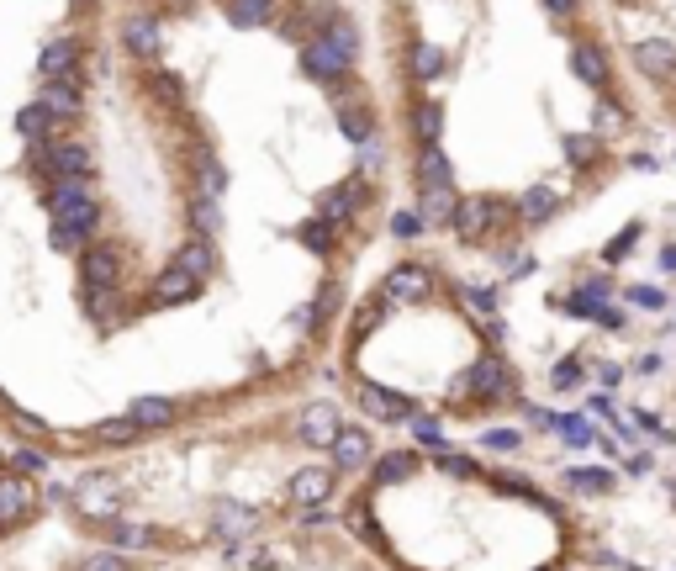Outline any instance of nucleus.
<instances>
[{
    "label": "nucleus",
    "instance_id": "16",
    "mask_svg": "<svg viewBox=\"0 0 676 571\" xmlns=\"http://www.w3.org/2000/svg\"><path fill=\"white\" fill-rule=\"evenodd\" d=\"M455 191L449 186H423L418 191V217H423V228H449L455 223Z\"/></svg>",
    "mask_w": 676,
    "mask_h": 571
},
{
    "label": "nucleus",
    "instance_id": "13",
    "mask_svg": "<svg viewBox=\"0 0 676 571\" xmlns=\"http://www.w3.org/2000/svg\"><path fill=\"white\" fill-rule=\"evenodd\" d=\"M201 297V281L191 270H180V265H169L159 270V281H154V302L159 307H175V302H196Z\"/></svg>",
    "mask_w": 676,
    "mask_h": 571
},
{
    "label": "nucleus",
    "instance_id": "26",
    "mask_svg": "<svg viewBox=\"0 0 676 571\" xmlns=\"http://www.w3.org/2000/svg\"><path fill=\"white\" fill-rule=\"evenodd\" d=\"M127 418H133L138 429H169V423H175V402H164V397H138Z\"/></svg>",
    "mask_w": 676,
    "mask_h": 571
},
{
    "label": "nucleus",
    "instance_id": "41",
    "mask_svg": "<svg viewBox=\"0 0 676 571\" xmlns=\"http://www.w3.org/2000/svg\"><path fill=\"white\" fill-rule=\"evenodd\" d=\"M566 482L576 487V492H608L613 487V476L608 471H592V466H581V471H571Z\"/></svg>",
    "mask_w": 676,
    "mask_h": 571
},
{
    "label": "nucleus",
    "instance_id": "38",
    "mask_svg": "<svg viewBox=\"0 0 676 571\" xmlns=\"http://www.w3.org/2000/svg\"><path fill=\"white\" fill-rule=\"evenodd\" d=\"M196 180H201V196H222V191H228V175H222V164L206 159V154H201V164H196Z\"/></svg>",
    "mask_w": 676,
    "mask_h": 571
},
{
    "label": "nucleus",
    "instance_id": "47",
    "mask_svg": "<svg viewBox=\"0 0 676 571\" xmlns=\"http://www.w3.org/2000/svg\"><path fill=\"white\" fill-rule=\"evenodd\" d=\"M634 238H640V223H629V228H624V233H618L613 244H608V265H613V260H624V254L634 249Z\"/></svg>",
    "mask_w": 676,
    "mask_h": 571
},
{
    "label": "nucleus",
    "instance_id": "20",
    "mask_svg": "<svg viewBox=\"0 0 676 571\" xmlns=\"http://www.w3.org/2000/svg\"><path fill=\"white\" fill-rule=\"evenodd\" d=\"M74 59H80V43H74V38H53L43 53H37V75H43V80L74 75Z\"/></svg>",
    "mask_w": 676,
    "mask_h": 571
},
{
    "label": "nucleus",
    "instance_id": "51",
    "mask_svg": "<svg viewBox=\"0 0 676 571\" xmlns=\"http://www.w3.org/2000/svg\"><path fill=\"white\" fill-rule=\"evenodd\" d=\"M439 466H444L449 476H460V482H465V476H476V460H465V455H444V450H439Z\"/></svg>",
    "mask_w": 676,
    "mask_h": 571
},
{
    "label": "nucleus",
    "instance_id": "46",
    "mask_svg": "<svg viewBox=\"0 0 676 571\" xmlns=\"http://www.w3.org/2000/svg\"><path fill=\"white\" fill-rule=\"evenodd\" d=\"M629 302H640V307H650V312H661V307H666V291H661V286H629Z\"/></svg>",
    "mask_w": 676,
    "mask_h": 571
},
{
    "label": "nucleus",
    "instance_id": "12",
    "mask_svg": "<svg viewBox=\"0 0 676 571\" xmlns=\"http://www.w3.org/2000/svg\"><path fill=\"white\" fill-rule=\"evenodd\" d=\"M338 429H344V423H338L333 402H312V408H302V418H296V434H302L307 445H333Z\"/></svg>",
    "mask_w": 676,
    "mask_h": 571
},
{
    "label": "nucleus",
    "instance_id": "33",
    "mask_svg": "<svg viewBox=\"0 0 676 571\" xmlns=\"http://www.w3.org/2000/svg\"><path fill=\"white\" fill-rule=\"evenodd\" d=\"M333 228L338 223H328V217H312V223H302V233H296V238H302L312 254H328L333 249Z\"/></svg>",
    "mask_w": 676,
    "mask_h": 571
},
{
    "label": "nucleus",
    "instance_id": "44",
    "mask_svg": "<svg viewBox=\"0 0 676 571\" xmlns=\"http://www.w3.org/2000/svg\"><path fill=\"white\" fill-rule=\"evenodd\" d=\"M481 439H486V450H502V455H513V450L523 445V434H518V429H486Z\"/></svg>",
    "mask_w": 676,
    "mask_h": 571
},
{
    "label": "nucleus",
    "instance_id": "39",
    "mask_svg": "<svg viewBox=\"0 0 676 571\" xmlns=\"http://www.w3.org/2000/svg\"><path fill=\"white\" fill-rule=\"evenodd\" d=\"M597 154H603V143H597L592 133H571V138H566V159H571V164H592Z\"/></svg>",
    "mask_w": 676,
    "mask_h": 571
},
{
    "label": "nucleus",
    "instance_id": "11",
    "mask_svg": "<svg viewBox=\"0 0 676 571\" xmlns=\"http://www.w3.org/2000/svg\"><path fill=\"white\" fill-rule=\"evenodd\" d=\"M634 69H640L645 80H676V48L661 43V38H650V43H634Z\"/></svg>",
    "mask_w": 676,
    "mask_h": 571
},
{
    "label": "nucleus",
    "instance_id": "58",
    "mask_svg": "<svg viewBox=\"0 0 676 571\" xmlns=\"http://www.w3.org/2000/svg\"><path fill=\"white\" fill-rule=\"evenodd\" d=\"M507 275H513V281H523V275H534V260H513V265H507Z\"/></svg>",
    "mask_w": 676,
    "mask_h": 571
},
{
    "label": "nucleus",
    "instance_id": "32",
    "mask_svg": "<svg viewBox=\"0 0 676 571\" xmlns=\"http://www.w3.org/2000/svg\"><path fill=\"white\" fill-rule=\"evenodd\" d=\"M191 228H196V233H217V228H222L217 196H196V201H191Z\"/></svg>",
    "mask_w": 676,
    "mask_h": 571
},
{
    "label": "nucleus",
    "instance_id": "15",
    "mask_svg": "<svg viewBox=\"0 0 676 571\" xmlns=\"http://www.w3.org/2000/svg\"><path fill=\"white\" fill-rule=\"evenodd\" d=\"M360 402H365V413L381 418V423H402V418H412V402H407L402 392H391V386H375V381L360 392Z\"/></svg>",
    "mask_w": 676,
    "mask_h": 571
},
{
    "label": "nucleus",
    "instance_id": "23",
    "mask_svg": "<svg viewBox=\"0 0 676 571\" xmlns=\"http://www.w3.org/2000/svg\"><path fill=\"white\" fill-rule=\"evenodd\" d=\"M555 212H560V196H555L550 186H529V191H523V201H518V217H523L529 228H544Z\"/></svg>",
    "mask_w": 676,
    "mask_h": 571
},
{
    "label": "nucleus",
    "instance_id": "25",
    "mask_svg": "<svg viewBox=\"0 0 676 571\" xmlns=\"http://www.w3.org/2000/svg\"><path fill=\"white\" fill-rule=\"evenodd\" d=\"M27 508H32V492H27V482H22V476H0V519H6V524H16Z\"/></svg>",
    "mask_w": 676,
    "mask_h": 571
},
{
    "label": "nucleus",
    "instance_id": "56",
    "mask_svg": "<svg viewBox=\"0 0 676 571\" xmlns=\"http://www.w3.org/2000/svg\"><path fill=\"white\" fill-rule=\"evenodd\" d=\"M80 244V233H69V228H53V249H74Z\"/></svg>",
    "mask_w": 676,
    "mask_h": 571
},
{
    "label": "nucleus",
    "instance_id": "55",
    "mask_svg": "<svg viewBox=\"0 0 676 571\" xmlns=\"http://www.w3.org/2000/svg\"><path fill=\"white\" fill-rule=\"evenodd\" d=\"M539 6L550 11V16H576V6H581V0H539Z\"/></svg>",
    "mask_w": 676,
    "mask_h": 571
},
{
    "label": "nucleus",
    "instance_id": "9",
    "mask_svg": "<svg viewBox=\"0 0 676 571\" xmlns=\"http://www.w3.org/2000/svg\"><path fill=\"white\" fill-rule=\"evenodd\" d=\"M37 101H43L53 117H80L85 112V85H80V75L43 80V96H37Z\"/></svg>",
    "mask_w": 676,
    "mask_h": 571
},
{
    "label": "nucleus",
    "instance_id": "3",
    "mask_svg": "<svg viewBox=\"0 0 676 571\" xmlns=\"http://www.w3.org/2000/svg\"><path fill=\"white\" fill-rule=\"evenodd\" d=\"M37 164H43L53 180H85L90 170H96V154H90L85 138H59V143H48V149L37 154Z\"/></svg>",
    "mask_w": 676,
    "mask_h": 571
},
{
    "label": "nucleus",
    "instance_id": "57",
    "mask_svg": "<svg viewBox=\"0 0 676 571\" xmlns=\"http://www.w3.org/2000/svg\"><path fill=\"white\" fill-rule=\"evenodd\" d=\"M16 423H22V429H27V434H48V423H37L32 413H16Z\"/></svg>",
    "mask_w": 676,
    "mask_h": 571
},
{
    "label": "nucleus",
    "instance_id": "10",
    "mask_svg": "<svg viewBox=\"0 0 676 571\" xmlns=\"http://www.w3.org/2000/svg\"><path fill=\"white\" fill-rule=\"evenodd\" d=\"M259 513L249 503H233V497H217L212 503V529L222 534V540H243V534H254Z\"/></svg>",
    "mask_w": 676,
    "mask_h": 571
},
{
    "label": "nucleus",
    "instance_id": "49",
    "mask_svg": "<svg viewBox=\"0 0 676 571\" xmlns=\"http://www.w3.org/2000/svg\"><path fill=\"white\" fill-rule=\"evenodd\" d=\"M381 318H386V307H381V302H370V307L360 312V318H354V339H365V334H370V328L381 323Z\"/></svg>",
    "mask_w": 676,
    "mask_h": 571
},
{
    "label": "nucleus",
    "instance_id": "22",
    "mask_svg": "<svg viewBox=\"0 0 676 571\" xmlns=\"http://www.w3.org/2000/svg\"><path fill=\"white\" fill-rule=\"evenodd\" d=\"M360 207H365V186H360V180H344L338 191L323 196V217H328V223H349Z\"/></svg>",
    "mask_w": 676,
    "mask_h": 571
},
{
    "label": "nucleus",
    "instance_id": "45",
    "mask_svg": "<svg viewBox=\"0 0 676 571\" xmlns=\"http://www.w3.org/2000/svg\"><path fill=\"white\" fill-rule=\"evenodd\" d=\"M148 540H154V534H148L143 524H117V545L122 550H143Z\"/></svg>",
    "mask_w": 676,
    "mask_h": 571
},
{
    "label": "nucleus",
    "instance_id": "17",
    "mask_svg": "<svg viewBox=\"0 0 676 571\" xmlns=\"http://www.w3.org/2000/svg\"><path fill=\"white\" fill-rule=\"evenodd\" d=\"M571 75H576L581 85L603 90V85H608V53L597 48V43H576V48H571Z\"/></svg>",
    "mask_w": 676,
    "mask_h": 571
},
{
    "label": "nucleus",
    "instance_id": "29",
    "mask_svg": "<svg viewBox=\"0 0 676 571\" xmlns=\"http://www.w3.org/2000/svg\"><path fill=\"white\" fill-rule=\"evenodd\" d=\"M228 16L238 27H265L275 16V0H228Z\"/></svg>",
    "mask_w": 676,
    "mask_h": 571
},
{
    "label": "nucleus",
    "instance_id": "53",
    "mask_svg": "<svg viewBox=\"0 0 676 571\" xmlns=\"http://www.w3.org/2000/svg\"><path fill=\"white\" fill-rule=\"evenodd\" d=\"M576 381H581V365H576V360H560V365H555V386L566 392V386H576Z\"/></svg>",
    "mask_w": 676,
    "mask_h": 571
},
{
    "label": "nucleus",
    "instance_id": "8",
    "mask_svg": "<svg viewBox=\"0 0 676 571\" xmlns=\"http://www.w3.org/2000/svg\"><path fill=\"white\" fill-rule=\"evenodd\" d=\"M80 281L85 286H117L122 281V249L117 244H90L80 254Z\"/></svg>",
    "mask_w": 676,
    "mask_h": 571
},
{
    "label": "nucleus",
    "instance_id": "42",
    "mask_svg": "<svg viewBox=\"0 0 676 571\" xmlns=\"http://www.w3.org/2000/svg\"><path fill=\"white\" fill-rule=\"evenodd\" d=\"M233 566H243V571H275V561L265 556V550H249V545H233Z\"/></svg>",
    "mask_w": 676,
    "mask_h": 571
},
{
    "label": "nucleus",
    "instance_id": "27",
    "mask_svg": "<svg viewBox=\"0 0 676 571\" xmlns=\"http://www.w3.org/2000/svg\"><path fill=\"white\" fill-rule=\"evenodd\" d=\"M338 133H344L349 143H360V149H365V143L375 138V122H370V112H365V106H338Z\"/></svg>",
    "mask_w": 676,
    "mask_h": 571
},
{
    "label": "nucleus",
    "instance_id": "35",
    "mask_svg": "<svg viewBox=\"0 0 676 571\" xmlns=\"http://www.w3.org/2000/svg\"><path fill=\"white\" fill-rule=\"evenodd\" d=\"M48 127H53V112H48V106H43V101H37V106H27V112H22V117H16V133H22V138H32V143H37V138H43V133H48Z\"/></svg>",
    "mask_w": 676,
    "mask_h": 571
},
{
    "label": "nucleus",
    "instance_id": "28",
    "mask_svg": "<svg viewBox=\"0 0 676 571\" xmlns=\"http://www.w3.org/2000/svg\"><path fill=\"white\" fill-rule=\"evenodd\" d=\"M412 133H418V143H439V133H444V106H439V101H418V106H412Z\"/></svg>",
    "mask_w": 676,
    "mask_h": 571
},
{
    "label": "nucleus",
    "instance_id": "4",
    "mask_svg": "<svg viewBox=\"0 0 676 571\" xmlns=\"http://www.w3.org/2000/svg\"><path fill=\"white\" fill-rule=\"evenodd\" d=\"M74 503H80L85 519H117L122 513V482L111 471H90L80 487H74Z\"/></svg>",
    "mask_w": 676,
    "mask_h": 571
},
{
    "label": "nucleus",
    "instance_id": "54",
    "mask_svg": "<svg viewBox=\"0 0 676 571\" xmlns=\"http://www.w3.org/2000/svg\"><path fill=\"white\" fill-rule=\"evenodd\" d=\"M16 471H48V455L43 450H22L16 455Z\"/></svg>",
    "mask_w": 676,
    "mask_h": 571
},
{
    "label": "nucleus",
    "instance_id": "18",
    "mask_svg": "<svg viewBox=\"0 0 676 571\" xmlns=\"http://www.w3.org/2000/svg\"><path fill=\"white\" fill-rule=\"evenodd\" d=\"M328 450H333V471H354L370 460V434L365 429H338Z\"/></svg>",
    "mask_w": 676,
    "mask_h": 571
},
{
    "label": "nucleus",
    "instance_id": "21",
    "mask_svg": "<svg viewBox=\"0 0 676 571\" xmlns=\"http://www.w3.org/2000/svg\"><path fill=\"white\" fill-rule=\"evenodd\" d=\"M449 180H455L449 154L439 149V143H418V191L423 186H449Z\"/></svg>",
    "mask_w": 676,
    "mask_h": 571
},
{
    "label": "nucleus",
    "instance_id": "52",
    "mask_svg": "<svg viewBox=\"0 0 676 571\" xmlns=\"http://www.w3.org/2000/svg\"><path fill=\"white\" fill-rule=\"evenodd\" d=\"M80 571H127V561L117 556V550H101V556H90Z\"/></svg>",
    "mask_w": 676,
    "mask_h": 571
},
{
    "label": "nucleus",
    "instance_id": "59",
    "mask_svg": "<svg viewBox=\"0 0 676 571\" xmlns=\"http://www.w3.org/2000/svg\"><path fill=\"white\" fill-rule=\"evenodd\" d=\"M661 270H676V244H671V249L661 254Z\"/></svg>",
    "mask_w": 676,
    "mask_h": 571
},
{
    "label": "nucleus",
    "instance_id": "34",
    "mask_svg": "<svg viewBox=\"0 0 676 571\" xmlns=\"http://www.w3.org/2000/svg\"><path fill=\"white\" fill-rule=\"evenodd\" d=\"M323 38H328V43H333V48H338V53H344V59L354 64V48H360V32H354V27L344 22V16H333V22L323 27Z\"/></svg>",
    "mask_w": 676,
    "mask_h": 571
},
{
    "label": "nucleus",
    "instance_id": "2",
    "mask_svg": "<svg viewBox=\"0 0 676 571\" xmlns=\"http://www.w3.org/2000/svg\"><path fill=\"white\" fill-rule=\"evenodd\" d=\"M507 223V201L502 196H465V201H455V228L465 244H481L492 228H502Z\"/></svg>",
    "mask_w": 676,
    "mask_h": 571
},
{
    "label": "nucleus",
    "instance_id": "1",
    "mask_svg": "<svg viewBox=\"0 0 676 571\" xmlns=\"http://www.w3.org/2000/svg\"><path fill=\"white\" fill-rule=\"evenodd\" d=\"M48 212H53V223H59V228L80 233V238H90L96 223H101V207H96V196L85 191V180H53Z\"/></svg>",
    "mask_w": 676,
    "mask_h": 571
},
{
    "label": "nucleus",
    "instance_id": "60",
    "mask_svg": "<svg viewBox=\"0 0 676 571\" xmlns=\"http://www.w3.org/2000/svg\"><path fill=\"white\" fill-rule=\"evenodd\" d=\"M544 571H550V566H544Z\"/></svg>",
    "mask_w": 676,
    "mask_h": 571
},
{
    "label": "nucleus",
    "instance_id": "7",
    "mask_svg": "<svg viewBox=\"0 0 676 571\" xmlns=\"http://www.w3.org/2000/svg\"><path fill=\"white\" fill-rule=\"evenodd\" d=\"M122 48L133 53V59L154 64L159 53H164V32H159V22H154V16H148V11L127 16V22H122Z\"/></svg>",
    "mask_w": 676,
    "mask_h": 571
},
{
    "label": "nucleus",
    "instance_id": "5",
    "mask_svg": "<svg viewBox=\"0 0 676 571\" xmlns=\"http://www.w3.org/2000/svg\"><path fill=\"white\" fill-rule=\"evenodd\" d=\"M460 392H476V397H486V402H502L507 392H513V371H507L497 355H481L471 371L460 376Z\"/></svg>",
    "mask_w": 676,
    "mask_h": 571
},
{
    "label": "nucleus",
    "instance_id": "40",
    "mask_svg": "<svg viewBox=\"0 0 676 571\" xmlns=\"http://www.w3.org/2000/svg\"><path fill=\"white\" fill-rule=\"evenodd\" d=\"M555 429H560V439H566V445H576V450H581V445H592V439H597L587 418H555Z\"/></svg>",
    "mask_w": 676,
    "mask_h": 571
},
{
    "label": "nucleus",
    "instance_id": "37",
    "mask_svg": "<svg viewBox=\"0 0 676 571\" xmlns=\"http://www.w3.org/2000/svg\"><path fill=\"white\" fill-rule=\"evenodd\" d=\"M96 439L101 445H127V439H138V423L133 418H106V423H96Z\"/></svg>",
    "mask_w": 676,
    "mask_h": 571
},
{
    "label": "nucleus",
    "instance_id": "31",
    "mask_svg": "<svg viewBox=\"0 0 676 571\" xmlns=\"http://www.w3.org/2000/svg\"><path fill=\"white\" fill-rule=\"evenodd\" d=\"M412 75H418V80H439L444 75V48H434V43L412 48Z\"/></svg>",
    "mask_w": 676,
    "mask_h": 571
},
{
    "label": "nucleus",
    "instance_id": "6",
    "mask_svg": "<svg viewBox=\"0 0 676 571\" xmlns=\"http://www.w3.org/2000/svg\"><path fill=\"white\" fill-rule=\"evenodd\" d=\"M428 291H434V275H428V265H391V275L381 281V297L386 302H423Z\"/></svg>",
    "mask_w": 676,
    "mask_h": 571
},
{
    "label": "nucleus",
    "instance_id": "50",
    "mask_svg": "<svg viewBox=\"0 0 676 571\" xmlns=\"http://www.w3.org/2000/svg\"><path fill=\"white\" fill-rule=\"evenodd\" d=\"M460 297L471 302V312H481V318H492V312H497V297H492V291H476V286H471V291H460Z\"/></svg>",
    "mask_w": 676,
    "mask_h": 571
},
{
    "label": "nucleus",
    "instance_id": "19",
    "mask_svg": "<svg viewBox=\"0 0 676 571\" xmlns=\"http://www.w3.org/2000/svg\"><path fill=\"white\" fill-rule=\"evenodd\" d=\"M302 64H307V75H317V80H338L349 69V59L338 53L328 38H312L307 43V53H302Z\"/></svg>",
    "mask_w": 676,
    "mask_h": 571
},
{
    "label": "nucleus",
    "instance_id": "14",
    "mask_svg": "<svg viewBox=\"0 0 676 571\" xmlns=\"http://www.w3.org/2000/svg\"><path fill=\"white\" fill-rule=\"evenodd\" d=\"M328 492H333V471L328 466H302L291 476V503H302V508L328 503Z\"/></svg>",
    "mask_w": 676,
    "mask_h": 571
},
{
    "label": "nucleus",
    "instance_id": "30",
    "mask_svg": "<svg viewBox=\"0 0 676 571\" xmlns=\"http://www.w3.org/2000/svg\"><path fill=\"white\" fill-rule=\"evenodd\" d=\"M412 471H418V460H412V455H381V460H375V482H386V487L407 482Z\"/></svg>",
    "mask_w": 676,
    "mask_h": 571
},
{
    "label": "nucleus",
    "instance_id": "24",
    "mask_svg": "<svg viewBox=\"0 0 676 571\" xmlns=\"http://www.w3.org/2000/svg\"><path fill=\"white\" fill-rule=\"evenodd\" d=\"M169 265H180V270H191L196 281H206V275L217 270V249L206 244V238H191V244L175 249V260H169Z\"/></svg>",
    "mask_w": 676,
    "mask_h": 571
},
{
    "label": "nucleus",
    "instance_id": "36",
    "mask_svg": "<svg viewBox=\"0 0 676 571\" xmlns=\"http://www.w3.org/2000/svg\"><path fill=\"white\" fill-rule=\"evenodd\" d=\"M85 307L96 323H111V307H117V286H85Z\"/></svg>",
    "mask_w": 676,
    "mask_h": 571
},
{
    "label": "nucleus",
    "instance_id": "48",
    "mask_svg": "<svg viewBox=\"0 0 676 571\" xmlns=\"http://www.w3.org/2000/svg\"><path fill=\"white\" fill-rule=\"evenodd\" d=\"M391 233H397V238H418L423 233V217L418 212H397V217H391Z\"/></svg>",
    "mask_w": 676,
    "mask_h": 571
},
{
    "label": "nucleus",
    "instance_id": "43",
    "mask_svg": "<svg viewBox=\"0 0 676 571\" xmlns=\"http://www.w3.org/2000/svg\"><path fill=\"white\" fill-rule=\"evenodd\" d=\"M412 434H418V445H428V450H444V429H439V423L434 418H412Z\"/></svg>",
    "mask_w": 676,
    "mask_h": 571
}]
</instances>
